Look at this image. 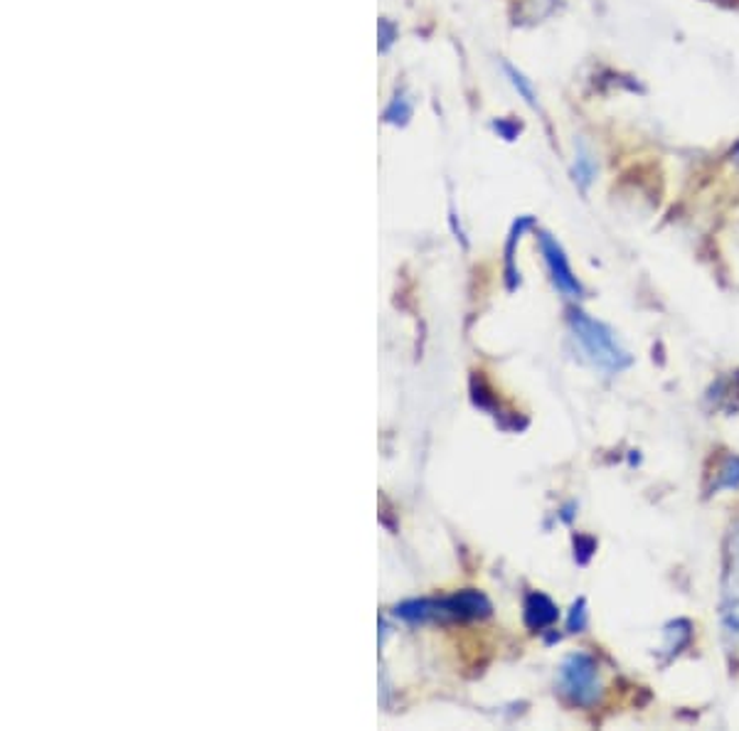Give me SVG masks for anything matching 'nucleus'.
<instances>
[{
	"instance_id": "nucleus-1",
	"label": "nucleus",
	"mask_w": 739,
	"mask_h": 731,
	"mask_svg": "<svg viewBox=\"0 0 739 731\" xmlns=\"http://www.w3.org/2000/svg\"><path fill=\"white\" fill-rule=\"evenodd\" d=\"M572 328L576 333V338H580L582 348L586 350V355L596 362L602 364L606 370H624L626 364H629V355H626L619 342L612 335V330L606 328V325L596 323L592 318H586L584 313H574L572 318Z\"/></svg>"
},
{
	"instance_id": "nucleus-2",
	"label": "nucleus",
	"mask_w": 739,
	"mask_h": 731,
	"mask_svg": "<svg viewBox=\"0 0 739 731\" xmlns=\"http://www.w3.org/2000/svg\"><path fill=\"white\" fill-rule=\"evenodd\" d=\"M562 687L574 702L586 705L596 697V665L590 655H572L562 667Z\"/></svg>"
},
{
	"instance_id": "nucleus-3",
	"label": "nucleus",
	"mask_w": 739,
	"mask_h": 731,
	"mask_svg": "<svg viewBox=\"0 0 739 731\" xmlns=\"http://www.w3.org/2000/svg\"><path fill=\"white\" fill-rule=\"evenodd\" d=\"M542 251H545V257H548V263H550V269L555 273V283L557 286H560L567 296H580V283H576V279L572 277V269L567 267V259H564V254L562 249L557 247V244L550 239V237H542Z\"/></svg>"
},
{
	"instance_id": "nucleus-4",
	"label": "nucleus",
	"mask_w": 739,
	"mask_h": 731,
	"mask_svg": "<svg viewBox=\"0 0 739 731\" xmlns=\"http://www.w3.org/2000/svg\"><path fill=\"white\" fill-rule=\"evenodd\" d=\"M548 608H555V606L548 601V598L540 596V594H538V596H530V604H528V621H533V618L538 616V621H535L533 626L542 628V626L552 623L555 618H557V614H542V611H548Z\"/></svg>"
}]
</instances>
